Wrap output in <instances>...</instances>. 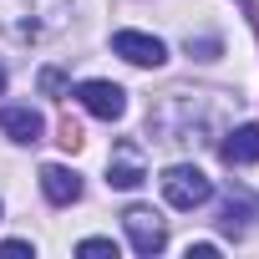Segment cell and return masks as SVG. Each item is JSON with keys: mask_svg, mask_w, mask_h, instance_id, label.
Segmentation results:
<instances>
[{"mask_svg": "<svg viewBox=\"0 0 259 259\" xmlns=\"http://www.w3.org/2000/svg\"><path fill=\"white\" fill-rule=\"evenodd\" d=\"M163 198H168L173 208H203V203L213 198V183H208L193 163H173V168H163Z\"/></svg>", "mask_w": 259, "mask_h": 259, "instance_id": "obj_1", "label": "cell"}, {"mask_svg": "<svg viewBox=\"0 0 259 259\" xmlns=\"http://www.w3.org/2000/svg\"><path fill=\"white\" fill-rule=\"evenodd\" d=\"M122 229H127V244H133L138 254H163L168 249V224H163V213H153V208H143V203H133L122 213Z\"/></svg>", "mask_w": 259, "mask_h": 259, "instance_id": "obj_2", "label": "cell"}, {"mask_svg": "<svg viewBox=\"0 0 259 259\" xmlns=\"http://www.w3.org/2000/svg\"><path fill=\"white\" fill-rule=\"evenodd\" d=\"M76 102H81L97 122H117V117L127 112V92H122L117 81H102V76L81 81V87H76Z\"/></svg>", "mask_w": 259, "mask_h": 259, "instance_id": "obj_3", "label": "cell"}, {"mask_svg": "<svg viewBox=\"0 0 259 259\" xmlns=\"http://www.w3.org/2000/svg\"><path fill=\"white\" fill-rule=\"evenodd\" d=\"M112 51H117L122 61H133V66H148V71H158V66L168 61V46H163L158 36H148V31H117V36H112Z\"/></svg>", "mask_w": 259, "mask_h": 259, "instance_id": "obj_4", "label": "cell"}, {"mask_svg": "<svg viewBox=\"0 0 259 259\" xmlns=\"http://www.w3.org/2000/svg\"><path fill=\"white\" fill-rule=\"evenodd\" d=\"M0 133L11 143H21V148H31V143L46 138V117L36 107H0Z\"/></svg>", "mask_w": 259, "mask_h": 259, "instance_id": "obj_5", "label": "cell"}, {"mask_svg": "<svg viewBox=\"0 0 259 259\" xmlns=\"http://www.w3.org/2000/svg\"><path fill=\"white\" fill-rule=\"evenodd\" d=\"M219 153H224V163H229V168L259 163V122H239V127H229L224 143H219Z\"/></svg>", "mask_w": 259, "mask_h": 259, "instance_id": "obj_6", "label": "cell"}, {"mask_svg": "<svg viewBox=\"0 0 259 259\" xmlns=\"http://www.w3.org/2000/svg\"><path fill=\"white\" fill-rule=\"evenodd\" d=\"M41 193H46L56 208H66V203L81 198V173L66 168V163H46V168H41Z\"/></svg>", "mask_w": 259, "mask_h": 259, "instance_id": "obj_7", "label": "cell"}, {"mask_svg": "<svg viewBox=\"0 0 259 259\" xmlns=\"http://www.w3.org/2000/svg\"><path fill=\"white\" fill-rule=\"evenodd\" d=\"M219 229H224V234H234V239H244V234H249V198H244V193H234V198L219 208Z\"/></svg>", "mask_w": 259, "mask_h": 259, "instance_id": "obj_8", "label": "cell"}, {"mask_svg": "<svg viewBox=\"0 0 259 259\" xmlns=\"http://www.w3.org/2000/svg\"><path fill=\"white\" fill-rule=\"evenodd\" d=\"M148 173H143V163L138 158H117V163H107V183L112 188H138Z\"/></svg>", "mask_w": 259, "mask_h": 259, "instance_id": "obj_9", "label": "cell"}, {"mask_svg": "<svg viewBox=\"0 0 259 259\" xmlns=\"http://www.w3.org/2000/svg\"><path fill=\"white\" fill-rule=\"evenodd\" d=\"M0 254H6V259H36V244H31V239H6Z\"/></svg>", "mask_w": 259, "mask_h": 259, "instance_id": "obj_10", "label": "cell"}, {"mask_svg": "<svg viewBox=\"0 0 259 259\" xmlns=\"http://www.w3.org/2000/svg\"><path fill=\"white\" fill-rule=\"evenodd\" d=\"M76 254H112V259H117V244H112V239H81Z\"/></svg>", "mask_w": 259, "mask_h": 259, "instance_id": "obj_11", "label": "cell"}, {"mask_svg": "<svg viewBox=\"0 0 259 259\" xmlns=\"http://www.w3.org/2000/svg\"><path fill=\"white\" fill-rule=\"evenodd\" d=\"M219 244H188V259H213Z\"/></svg>", "mask_w": 259, "mask_h": 259, "instance_id": "obj_12", "label": "cell"}, {"mask_svg": "<svg viewBox=\"0 0 259 259\" xmlns=\"http://www.w3.org/2000/svg\"><path fill=\"white\" fill-rule=\"evenodd\" d=\"M41 87H46V92H61L66 81H61V71H41Z\"/></svg>", "mask_w": 259, "mask_h": 259, "instance_id": "obj_13", "label": "cell"}, {"mask_svg": "<svg viewBox=\"0 0 259 259\" xmlns=\"http://www.w3.org/2000/svg\"><path fill=\"white\" fill-rule=\"evenodd\" d=\"M0 92H6V66H0Z\"/></svg>", "mask_w": 259, "mask_h": 259, "instance_id": "obj_14", "label": "cell"}]
</instances>
